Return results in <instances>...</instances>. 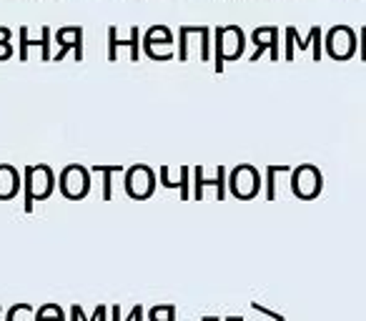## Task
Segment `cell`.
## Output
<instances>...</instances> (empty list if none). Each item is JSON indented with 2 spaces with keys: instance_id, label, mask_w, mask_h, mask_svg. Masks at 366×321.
I'll return each mask as SVG.
<instances>
[{
  "instance_id": "1",
  "label": "cell",
  "mask_w": 366,
  "mask_h": 321,
  "mask_svg": "<svg viewBox=\"0 0 366 321\" xmlns=\"http://www.w3.org/2000/svg\"><path fill=\"white\" fill-rule=\"evenodd\" d=\"M23 189H25V204L23 209L25 211H33V204L38 201H45L51 196L53 189H56V176H53V168L45 166V163H38V166H25L23 168Z\"/></svg>"
},
{
  "instance_id": "2",
  "label": "cell",
  "mask_w": 366,
  "mask_h": 321,
  "mask_svg": "<svg viewBox=\"0 0 366 321\" xmlns=\"http://www.w3.org/2000/svg\"><path fill=\"white\" fill-rule=\"evenodd\" d=\"M216 40H213V51H216V73H223V63L226 60H239L243 56V48H246V38H243V30L239 25H219L216 28Z\"/></svg>"
},
{
  "instance_id": "3",
  "label": "cell",
  "mask_w": 366,
  "mask_h": 321,
  "mask_svg": "<svg viewBox=\"0 0 366 321\" xmlns=\"http://www.w3.org/2000/svg\"><path fill=\"white\" fill-rule=\"evenodd\" d=\"M58 189L60 193L71 201H78V198H86L90 191V176L86 171V166L81 163H68L58 176Z\"/></svg>"
},
{
  "instance_id": "4",
  "label": "cell",
  "mask_w": 366,
  "mask_h": 321,
  "mask_svg": "<svg viewBox=\"0 0 366 321\" xmlns=\"http://www.w3.org/2000/svg\"><path fill=\"white\" fill-rule=\"evenodd\" d=\"M125 193L136 201H146V198L154 196L156 191V174L154 168L146 166V163H136L125 171Z\"/></svg>"
},
{
  "instance_id": "5",
  "label": "cell",
  "mask_w": 366,
  "mask_h": 321,
  "mask_svg": "<svg viewBox=\"0 0 366 321\" xmlns=\"http://www.w3.org/2000/svg\"><path fill=\"white\" fill-rule=\"evenodd\" d=\"M173 33H171L169 25H151L143 36V51L151 60H173Z\"/></svg>"
},
{
  "instance_id": "6",
  "label": "cell",
  "mask_w": 366,
  "mask_h": 321,
  "mask_svg": "<svg viewBox=\"0 0 366 321\" xmlns=\"http://www.w3.org/2000/svg\"><path fill=\"white\" fill-rule=\"evenodd\" d=\"M258 186H261V176L254 166L249 163H241L231 171V178H228V189L236 198L241 201H249L258 193Z\"/></svg>"
},
{
  "instance_id": "7",
  "label": "cell",
  "mask_w": 366,
  "mask_h": 321,
  "mask_svg": "<svg viewBox=\"0 0 366 321\" xmlns=\"http://www.w3.org/2000/svg\"><path fill=\"white\" fill-rule=\"evenodd\" d=\"M56 43L60 45L58 53L53 56L56 63L66 58L68 51H73L75 63H81L83 60V28L81 25H66V28H58V33H56Z\"/></svg>"
},
{
  "instance_id": "8",
  "label": "cell",
  "mask_w": 366,
  "mask_h": 321,
  "mask_svg": "<svg viewBox=\"0 0 366 321\" xmlns=\"http://www.w3.org/2000/svg\"><path fill=\"white\" fill-rule=\"evenodd\" d=\"M18 36H21V43H18V58H21L23 63L28 60V51H30V48H40V58H43V63L53 60V56H51L53 30L48 28V25H43V28H40V40H30V38H28V28H25V25H21Z\"/></svg>"
},
{
  "instance_id": "9",
  "label": "cell",
  "mask_w": 366,
  "mask_h": 321,
  "mask_svg": "<svg viewBox=\"0 0 366 321\" xmlns=\"http://www.w3.org/2000/svg\"><path fill=\"white\" fill-rule=\"evenodd\" d=\"M226 168L223 166H219V176L213 178V181H204V168L201 166H196L193 168V198L196 201H201L204 198V186H216L219 189V201L223 196H226Z\"/></svg>"
},
{
  "instance_id": "10",
  "label": "cell",
  "mask_w": 366,
  "mask_h": 321,
  "mask_svg": "<svg viewBox=\"0 0 366 321\" xmlns=\"http://www.w3.org/2000/svg\"><path fill=\"white\" fill-rule=\"evenodd\" d=\"M21 191V174L10 163H0V201H10Z\"/></svg>"
},
{
  "instance_id": "11",
  "label": "cell",
  "mask_w": 366,
  "mask_h": 321,
  "mask_svg": "<svg viewBox=\"0 0 366 321\" xmlns=\"http://www.w3.org/2000/svg\"><path fill=\"white\" fill-rule=\"evenodd\" d=\"M90 171L103 176V198L110 201V198H113V181H110V178H113V174H123L125 171L123 163H108V166H106V163H93Z\"/></svg>"
},
{
  "instance_id": "12",
  "label": "cell",
  "mask_w": 366,
  "mask_h": 321,
  "mask_svg": "<svg viewBox=\"0 0 366 321\" xmlns=\"http://www.w3.org/2000/svg\"><path fill=\"white\" fill-rule=\"evenodd\" d=\"M158 174H161V183L166 186V189H181L183 201L188 198V174H191L188 166H181V181H178V183L169 178V166H161V168H158Z\"/></svg>"
},
{
  "instance_id": "13",
  "label": "cell",
  "mask_w": 366,
  "mask_h": 321,
  "mask_svg": "<svg viewBox=\"0 0 366 321\" xmlns=\"http://www.w3.org/2000/svg\"><path fill=\"white\" fill-rule=\"evenodd\" d=\"M276 30L273 28H258L256 33H254V43H256V53L251 56V60H258V56L264 53V48H269L271 45L273 48V53H276Z\"/></svg>"
},
{
  "instance_id": "14",
  "label": "cell",
  "mask_w": 366,
  "mask_h": 321,
  "mask_svg": "<svg viewBox=\"0 0 366 321\" xmlns=\"http://www.w3.org/2000/svg\"><path fill=\"white\" fill-rule=\"evenodd\" d=\"M36 321H66V314L58 304H45V307L38 309Z\"/></svg>"
},
{
  "instance_id": "15",
  "label": "cell",
  "mask_w": 366,
  "mask_h": 321,
  "mask_svg": "<svg viewBox=\"0 0 366 321\" xmlns=\"http://www.w3.org/2000/svg\"><path fill=\"white\" fill-rule=\"evenodd\" d=\"M151 321H176V307L173 304H158L148 311Z\"/></svg>"
},
{
  "instance_id": "16",
  "label": "cell",
  "mask_w": 366,
  "mask_h": 321,
  "mask_svg": "<svg viewBox=\"0 0 366 321\" xmlns=\"http://www.w3.org/2000/svg\"><path fill=\"white\" fill-rule=\"evenodd\" d=\"M141 40H143V38H141V33H138V25H133L131 40H121V38H118V48H121V45H128V48H131V60L133 63H138V43Z\"/></svg>"
},
{
  "instance_id": "17",
  "label": "cell",
  "mask_w": 366,
  "mask_h": 321,
  "mask_svg": "<svg viewBox=\"0 0 366 321\" xmlns=\"http://www.w3.org/2000/svg\"><path fill=\"white\" fill-rule=\"evenodd\" d=\"M30 314H36V309L30 307V304H15L5 314V321H25V316Z\"/></svg>"
},
{
  "instance_id": "18",
  "label": "cell",
  "mask_w": 366,
  "mask_h": 321,
  "mask_svg": "<svg viewBox=\"0 0 366 321\" xmlns=\"http://www.w3.org/2000/svg\"><path fill=\"white\" fill-rule=\"evenodd\" d=\"M108 60L110 63H116L118 60V28L116 25H110L108 28Z\"/></svg>"
},
{
  "instance_id": "19",
  "label": "cell",
  "mask_w": 366,
  "mask_h": 321,
  "mask_svg": "<svg viewBox=\"0 0 366 321\" xmlns=\"http://www.w3.org/2000/svg\"><path fill=\"white\" fill-rule=\"evenodd\" d=\"M13 56V43H0V60H8Z\"/></svg>"
},
{
  "instance_id": "20",
  "label": "cell",
  "mask_w": 366,
  "mask_h": 321,
  "mask_svg": "<svg viewBox=\"0 0 366 321\" xmlns=\"http://www.w3.org/2000/svg\"><path fill=\"white\" fill-rule=\"evenodd\" d=\"M10 38H13V30L0 25V43H10Z\"/></svg>"
},
{
  "instance_id": "21",
  "label": "cell",
  "mask_w": 366,
  "mask_h": 321,
  "mask_svg": "<svg viewBox=\"0 0 366 321\" xmlns=\"http://www.w3.org/2000/svg\"><path fill=\"white\" fill-rule=\"evenodd\" d=\"M0 321H3V309H0Z\"/></svg>"
}]
</instances>
